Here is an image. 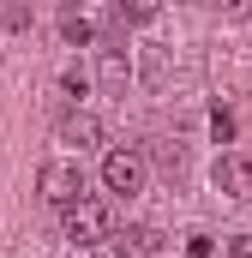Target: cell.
<instances>
[{
	"label": "cell",
	"mask_w": 252,
	"mask_h": 258,
	"mask_svg": "<svg viewBox=\"0 0 252 258\" xmlns=\"http://www.w3.org/2000/svg\"><path fill=\"white\" fill-rule=\"evenodd\" d=\"M66 234H72L78 246H96V240L114 234V210H108L102 198H78V204L66 210Z\"/></svg>",
	"instance_id": "1"
},
{
	"label": "cell",
	"mask_w": 252,
	"mask_h": 258,
	"mask_svg": "<svg viewBox=\"0 0 252 258\" xmlns=\"http://www.w3.org/2000/svg\"><path fill=\"white\" fill-rule=\"evenodd\" d=\"M36 192H42V204H54V210H72L78 198H90L84 192V174H78L72 162H48V168L36 174Z\"/></svg>",
	"instance_id": "2"
},
{
	"label": "cell",
	"mask_w": 252,
	"mask_h": 258,
	"mask_svg": "<svg viewBox=\"0 0 252 258\" xmlns=\"http://www.w3.org/2000/svg\"><path fill=\"white\" fill-rule=\"evenodd\" d=\"M102 186L114 198H132V192H144V156L126 144V150H108L102 156Z\"/></svg>",
	"instance_id": "3"
},
{
	"label": "cell",
	"mask_w": 252,
	"mask_h": 258,
	"mask_svg": "<svg viewBox=\"0 0 252 258\" xmlns=\"http://www.w3.org/2000/svg\"><path fill=\"white\" fill-rule=\"evenodd\" d=\"M216 186L234 198V204H252V162L246 156H222L216 162Z\"/></svg>",
	"instance_id": "4"
},
{
	"label": "cell",
	"mask_w": 252,
	"mask_h": 258,
	"mask_svg": "<svg viewBox=\"0 0 252 258\" xmlns=\"http://www.w3.org/2000/svg\"><path fill=\"white\" fill-rule=\"evenodd\" d=\"M108 240H114L120 258H156L162 252V234L156 228H126V234H108Z\"/></svg>",
	"instance_id": "5"
},
{
	"label": "cell",
	"mask_w": 252,
	"mask_h": 258,
	"mask_svg": "<svg viewBox=\"0 0 252 258\" xmlns=\"http://www.w3.org/2000/svg\"><path fill=\"white\" fill-rule=\"evenodd\" d=\"M60 138H66V144H96L102 126H96L90 114H66V120H60Z\"/></svg>",
	"instance_id": "6"
},
{
	"label": "cell",
	"mask_w": 252,
	"mask_h": 258,
	"mask_svg": "<svg viewBox=\"0 0 252 258\" xmlns=\"http://www.w3.org/2000/svg\"><path fill=\"white\" fill-rule=\"evenodd\" d=\"M60 36H66V42H90L96 30H90V18H78V12H66V18H60Z\"/></svg>",
	"instance_id": "7"
},
{
	"label": "cell",
	"mask_w": 252,
	"mask_h": 258,
	"mask_svg": "<svg viewBox=\"0 0 252 258\" xmlns=\"http://www.w3.org/2000/svg\"><path fill=\"white\" fill-rule=\"evenodd\" d=\"M210 132L228 144V138H234V114H228V108H210Z\"/></svg>",
	"instance_id": "8"
},
{
	"label": "cell",
	"mask_w": 252,
	"mask_h": 258,
	"mask_svg": "<svg viewBox=\"0 0 252 258\" xmlns=\"http://www.w3.org/2000/svg\"><path fill=\"white\" fill-rule=\"evenodd\" d=\"M186 252H192V258H210L216 246H210V234H186Z\"/></svg>",
	"instance_id": "9"
},
{
	"label": "cell",
	"mask_w": 252,
	"mask_h": 258,
	"mask_svg": "<svg viewBox=\"0 0 252 258\" xmlns=\"http://www.w3.org/2000/svg\"><path fill=\"white\" fill-rule=\"evenodd\" d=\"M228 258H252V234H240V240L228 246Z\"/></svg>",
	"instance_id": "10"
}]
</instances>
